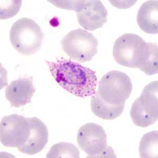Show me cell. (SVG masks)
I'll list each match as a JSON object with an SVG mask.
<instances>
[{
  "label": "cell",
  "instance_id": "obj_1",
  "mask_svg": "<svg viewBox=\"0 0 158 158\" xmlns=\"http://www.w3.org/2000/svg\"><path fill=\"white\" fill-rule=\"evenodd\" d=\"M45 62L54 80L70 94L82 98L96 94L98 79L95 71L71 60Z\"/></svg>",
  "mask_w": 158,
  "mask_h": 158
},
{
  "label": "cell",
  "instance_id": "obj_2",
  "mask_svg": "<svg viewBox=\"0 0 158 158\" xmlns=\"http://www.w3.org/2000/svg\"><path fill=\"white\" fill-rule=\"evenodd\" d=\"M44 34L34 20L23 18L13 24L10 40L15 50L23 56L35 54L41 47Z\"/></svg>",
  "mask_w": 158,
  "mask_h": 158
},
{
  "label": "cell",
  "instance_id": "obj_3",
  "mask_svg": "<svg viewBox=\"0 0 158 158\" xmlns=\"http://www.w3.org/2000/svg\"><path fill=\"white\" fill-rule=\"evenodd\" d=\"M148 50V43L137 34L126 33L114 43L113 56L118 64L140 69Z\"/></svg>",
  "mask_w": 158,
  "mask_h": 158
},
{
  "label": "cell",
  "instance_id": "obj_4",
  "mask_svg": "<svg viewBox=\"0 0 158 158\" xmlns=\"http://www.w3.org/2000/svg\"><path fill=\"white\" fill-rule=\"evenodd\" d=\"M132 91L129 77L123 72L111 71L101 79L95 94L104 102L112 105H125Z\"/></svg>",
  "mask_w": 158,
  "mask_h": 158
},
{
  "label": "cell",
  "instance_id": "obj_5",
  "mask_svg": "<svg viewBox=\"0 0 158 158\" xmlns=\"http://www.w3.org/2000/svg\"><path fill=\"white\" fill-rule=\"evenodd\" d=\"M77 144L86 153L87 158H116L113 149L107 144V136L104 129L99 124L88 123L77 131Z\"/></svg>",
  "mask_w": 158,
  "mask_h": 158
},
{
  "label": "cell",
  "instance_id": "obj_6",
  "mask_svg": "<svg viewBox=\"0 0 158 158\" xmlns=\"http://www.w3.org/2000/svg\"><path fill=\"white\" fill-rule=\"evenodd\" d=\"M158 82L147 85L140 97L132 104L130 116L135 126L146 128L158 118Z\"/></svg>",
  "mask_w": 158,
  "mask_h": 158
},
{
  "label": "cell",
  "instance_id": "obj_7",
  "mask_svg": "<svg viewBox=\"0 0 158 158\" xmlns=\"http://www.w3.org/2000/svg\"><path fill=\"white\" fill-rule=\"evenodd\" d=\"M61 44L71 59L81 63L91 61L98 53V40L83 29L71 31L62 40Z\"/></svg>",
  "mask_w": 158,
  "mask_h": 158
},
{
  "label": "cell",
  "instance_id": "obj_8",
  "mask_svg": "<svg viewBox=\"0 0 158 158\" xmlns=\"http://www.w3.org/2000/svg\"><path fill=\"white\" fill-rule=\"evenodd\" d=\"M29 131L28 118L16 114L6 115L0 123L1 142L6 147L18 148L27 142Z\"/></svg>",
  "mask_w": 158,
  "mask_h": 158
},
{
  "label": "cell",
  "instance_id": "obj_9",
  "mask_svg": "<svg viewBox=\"0 0 158 158\" xmlns=\"http://www.w3.org/2000/svg\"><path fill=\"white\" fill-rule=\"evenodd\" d=\"M73 10L77 13L79 24L87 30L101 28L108 21V11L100 1H76Z\"/></svg>",
  "mask_w": 158,
  "mask_h": 158
},
{
  "label": "cell",
  "instance_id": "obj_10",
  "mask_svg": "<svg viewBox=\"0 0 158 158\" xmlns=\"http://www.w3.org/2000/svg\"><path fill=\"white\" fill-rule=\"evenodd\" d=\"M28 120L30 123L28 138L18 149L21 152L31 156L43 150L48 141L49 132L47 126L37 117L28 118Z\"/></svg>",
  "mask_w": 158,
  "mask_h": 158
},
{
  "label": "cell",
  "instance_id": "obj_11",
  "mask_svg": "<svg viewBox=\"0 0 158 158\" xmlns=\"http://www.w3.org/2000/svg\"><path fill=\"white\" fill-rule=\"evenodd\" d=\"M33 77H20L12 81L5 90V96L11 106L20 108L31 102L36 92L33 84Z\"/></svg>",
  "mask_w": 158,
  "mask_h": 158
},
{
  "label": "cell",
  "instance_id": "obj_12",
  "mask_svg": "<svg viewBox=\"0 0 158 158\" xmlns=\"http://www.w3.org/2000/svg\"><path fill=\"white\" fill-rule=\"evenodd\" d=\"M158 1H148L143 3L137 16L140 29L148 34H158Z\"/></svg>",
  "mask_w": 158,
  "mask_h": 158
},
{
  "label": "cell",
  "instance_id": "obj_13",
  "mask_svg": "<svg viewBox=\"0 0 158 158\" xmlns=\"http://www.w3.org/2000/svg\"><path fill=\"white\" fill-rule=\"evenodd\" d=\"M124 106L125 105L117 106L106 102L97 94L92 96L91 98L92 111L96 116L104 120H111L120 117Z\"/></svg>",
  "mask_w": 158,
  "mask_h": 158
},
{
  "label": "cell",
  "instance_id": "obj_14",
  "mask_svg": "<svg viewBox=\"0 0 158 158\" xmlns=\"http://www.w3.org/2000/svg\"><path fill=\"white\" fill-rule=\"evenodd\" d=\"M158 132L151 131L142 137L139 145L141 158H158Z\"/></svg>",
  "mask_w": 158,
  "mask_h": 158
},
{
  "label": "cell",
  "instance_id": "obj_15",
  "mask_svg": "<svg viewBox=\"0 0 158 158\" xmlns=\"http://www.w3.org/2000/svg\"><path fill=\"white\" fill-rule=\"evenodd\" d=\"M47 158H80L77 147L69 142H62L52 146L47 155Z\"/></svg>",
  "mask_w": 158,
  "mask_h": 158
},
{
  "label": "cell",
  "instance_id": "obj_16",
  "mask_svg": "<svg viewBox=\"0 0 158 158\" xmlns=\"http://www.w3.org/2000/svg\"><path fill=\"white\" fill-rule=\"evenodd\" d=\"M158 48L155 43H148V50L140 69L148 76L158 73Z\"/></svg>",
  "mask_w": 158,
  "mask_h": 158
},
{
  "label": "cell",
  "instance_id": "obj_17",
  "mask_svg": "<svg viewBox=\"0 0 158 158\" xmlns=\"http://www.w3.org/2000/svg\"><path fill=\"white\" fill-rule=\"evenodd\" d=\"M6 3L3 10H1V19L11 18L18 13L21 8L22 1H15L14 3Z\"/></svg>",
  "mask_w": 158,
  "mask_h": 158
}]
</instances>
